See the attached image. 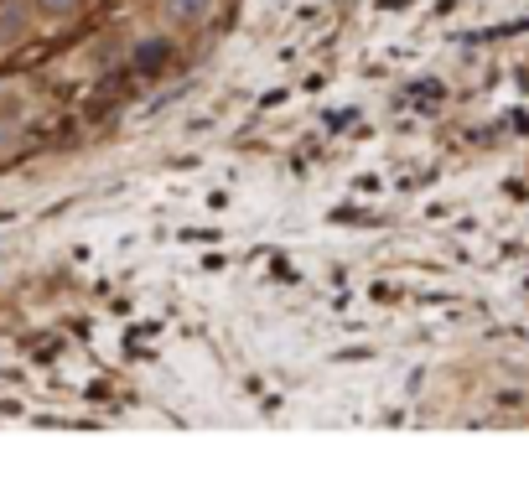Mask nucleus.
I'll return each mask as SVG.
<instances>
[{"instance_id": "nucleus-2", "label": "nucleus", "mask_w": 529, "mask_h": 482, "mask_svg": "<svg viewBox=\"0 0 529 482\" xmlns=\"http://www.w3.org/2000/svg\"><path fill=\"white\" fill-rule=\"evenodd\" d=\"M135 63H141V68L166 63V42H141V47H135Z\"/></svg>"}, {"instance_id": "nucleus-3", "label": "nucleus", "mask_w": 529, "mask_h": 482, "mask_svg": "<svg viewBox=\"0 0 529 482\" xmlns=\"http://www.w3.org/2000/svg\"><path fill=\"white\" fill-rule=\"evenodd\" d=\"M21 26H26V16H21V11H5V16H0V42L21 37Z\"/></svg>"}, {"instance_id": "nucleus-4", "label": "nucleus", "mask_w": 529, "mask_h": 482, "mask_svg": "<svg viewBox=\"0 0 529 482\" xmlns=\"http://www.w3.org/2000/svg\"><path fill=\"white\" fill-rule=\"evenodd\" d=\"M37 5H42V11H48V16H68V11H73V5H79V0H37Z\"/></svg>"}, {"instance_id": "nucleus-1", "label": "nucleus", "mask_w": 529, "mask_h": 482, "mask_svg": "<svg viewBox=\"0 0 529 482\" xmlns=\"http://www.w3.org/2000/svg\"><path fill=\"white\" fill-rule=\"evenodd\" d=\"M213 0H166V16L172 21H203Z\"/></svg>"}]
</instances>
